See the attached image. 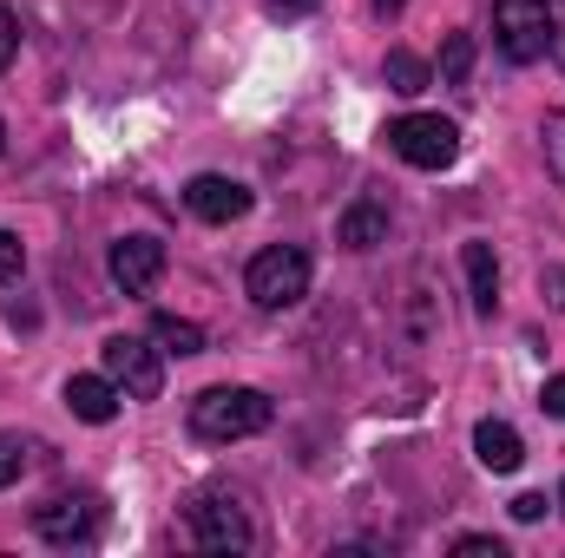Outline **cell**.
<instances>
[{
  "label": "cell",
  "mask_w": 565,
  "mask_h": 558,
  "mask_svg": "<svg viewBox=\"0 0 565 558\" xmlns=\"http://www.w3.org/2000/svg\"><path fill=\"white\" fill-rule=\"evenodd\" d=\"M559 40V20L546 0H493V46L513 60V66H533L546 60Z\"/></svg>",
  "instance_id": "cell-3"
},
{
  "label": "cell",
  "mask_w": 565,
  "mask_h": 558,
  "mask_svg": "<svg viewBox=\"0 0 565 558\" xmlns=\"http://www.w3.org/2000/svg\"><path fill=\"white\" fill-rule=\"evenodd\" d=\"M388 93H402V99L427 93V60H422V53H408V46H395V53H388Z\"/></svg>",
  "instance_id": "cell-16"
},
{
  "label": "cell",
  "mask_w": 565,
  "mask_h": 558,
  "mask_svg": "<svg viewBox=\"0 0 565 558\" xmlns=\"http://www.w3.org/2000/svg\"><path fill=\"white\" fill-rule=\"evenodd\" d=\"M454 558H507V546L487 533H467V539H454Z\"/></svg>",
  "instance_id": "cell-21"
},
{
  "label": "cell",
  "mask_w": 565,
  "mask_h": 558,
  "mask_svg": "<svg viewBox=\"0 0 565 558\" xmlns=\"http://www.w3.org/2000/svg\"><path fill=\"white\" fill-rule=\"evenodd\" d=\"M264 7H270V13H282V20H296V13H309L316 0H264Z\"/></svg>",
  "instance_id": "cell-26"
},
{
  "label": "cell",
  "mask_w": 565,
  "mask_h": 558,
  "mask_svg": "<svg viewBox=\"0 0 565 558\" xmlns=\"http://www.w3.org/2000/svg\"><path fill=\"white\" fill-rule=\"evenodd\" d=\"M20 473H26V440H20V433H0V493H7Z\"/></svg>",
  "instance_id": "cell-19"
},
{
  "label": "cell",
  "mask_w": 565,
  "mask_h": 558,
  "mask_svg": "<svg viewBox=\"0 0 565 558\" xmlns=\"http://www.w3.org/2000/svg\"><path fill=\"white\" fill-rule=\"evenodd\" d=\"M99 362H106V375L119 382L126 401H158L164 395V362H158V348L145 335H113L99 348Z\"/></svg>",
  "instance_id": "cell-6"
},
{
  "label": "cell",
  "mask_w": 565,
  "mask_h": 558,
  "mask_svg": "<svg viewBox=\"0 0 565 558\" xmlns=\"http://www.w3.org/2000/svg\"><path fill=\"white\" fill-rule=\"evenodd\" d=\"M513 519H526V526L546 519V493H520V500H513Z\"/></svg>",
  "instance_id": "cell-24"
},
{
  "label": "cell",
  "mask_w": 565,
  "mask_h": 558,
  "mask_svg": "<svg viewBox=\"0 0 565 558\" xmlns=\"http://www.w3.org/2000/svg\"><path fill=\"white\" fill-rule=\"evenodd\" d=\"M402 7H408V0H375V13H402Z\"/></svg>",
  "instance_id": "cell-27"
},
{
  "label": "cell",
  "mask_w": 565,
  "mask_h": 558,
  "mask_svg": "<svg viewBox=\"0 0 565 558\" xmlns=\"http://www.w3.org/2000/svg\"><path fill=\"white\" fill-rule=\"evenodd\" d=\"M0 151H7V119H0Z\"/></svg>",
  "instance_id": "cell-29"
},
{
  "label": "cell",
  "mask_w": 565,
  "mask_h": 558,
  "mask_svg": "<svg viewBox=\"0 0 565 558\" xmlns=\"http://www.w3.org/2000/svg\"><path fill=\"white\" fill-rule=\"evenodd\" d=\"M335 244H342V250H375V244H388V204H382V197H355V204L335 217Z\"/></svg>",
  "instance_id": "cell-10"
},
{
  "label": "cell",
  "mask_w": 565,
  "mask_h": 558,
  "mask_svg": "<svg viewBox=\"0 0 565 558\" xmlns=\"http://www.w3.org/2000/svg\"><path fill=\"white\" fill-rule=\"evenodd\" d=\"M540 408H546L553 420H565V375H553V382H546V395H540Z\"/></svg>",
  "instance_id": "cell-25"
},
{
  "label": "cell",
  "mask_w": 565,
  "mask_h": 558,
  "mask_svg": "<svg viewBox=\"0 0 565 558\" xmlns=\"http://www.w3.org/2000/svg\"><path fill=\"white\" fill-rule=\"evenodd\" d=\"M20 277H26V244H20L13 230H0V289L20 282Z\"/></svg>",
  "instance_id": "cell-20"
},
{
  "label": "cell",
  "mask_w": 565,
  "mask_h": 558,
  "mask_svg": "<svg viewBox=\"0 0 565 558\" xmlns=\"http://www.w3.org/2000/svg\"><path fill=\"white\" fill-rule=\"evenodd\" d=\"M119 401H126V395H119L113 375H73V382H66V408L86 420V427H106V420L119 415Z\"/></svg>",
  "instance_id": "cell-11"
},
{
  "label": "cell",
  "mask_w": 565,
  "mask_h": 558,
  "mask_svg": "<svg viewBox=\"0 0 565 558\" xmlns=\"http://www.w3.org/2000/svg\"><path fill=\"white\" fill-rule=\"evenodd\" d=\"M553 53H559V66H565V40H553Z\"/></svg>",
  "instance_id": "cell-28"
},
{
  "label": "cell",
  "mask_w": 565,
  "mask_h": 558,
  "mask_svg": "<svg viewBox=\"0 0 565 558\" xmlns=\"http://www.w3.org/2000/svg\"><path fill=\"white\" fill-rule=\"evenodd\" d=\"M467 73H473V40L454 33V40L440 46V79H447V86H467Z\"/></svg>",
  "instance_id": "cell-17"
},
{
  "label": "cell",
  "mask_w": 565,
  "mask_h": 558,
  "mask_svg": "<svg viewBox=\"0 0 565 558\" xmlns=\"http://www.w3.org/2000/svg\"><path fill=\"white\" fill-rule=\"evenodd\" d=\"M408 342L415 348H427L434 342V329H440V315H434V282H427V270H415V282H408Z\"/></svg>",
  "instance_id": "cell-14"
},
{
  "label": "cell",
  "mask_w": 565,
  "mask_h": 558,
  "mask_svg": "<svg viewBox=\"0 0 565 558\" xmlns=\"http://www.w3.org/2000/svg\"><path fill=\"white\" fill-rule=\"evenodd\" d=\"M388 144H395V158L415 164V171H447V164L460 158V126L440 119V112H402V119L388 126Z\"/></svg>",
  "instance_id": "cell-5"
},
{
  "label": "cell",
  "mask_w": 565,
  "mask_h": 558,
  "mask_svg": "<svg viewBox=\"0 0 565 558\" xmlns=\"http://www.w3.org/2000/svg\"><path fill=\"white\" fill-rule=\"evenodd\" d=\"M106 270H113V282H119V289H126V296H145V289H151V282L164 277V244H158V237H119V244H113V257H106Z\"/></svg>",
  "instance_id": "cell-9"
},
{
  "label": "cell",
  "mask_w": 565,
  "mask_h": 558,
  "mask_svg": "<svg viewBox=\"0 0 565 558\" xmlns=\"http://www.w3.org/2000/svg\"><path fill=\"white\" fill-rule=\"evenodd\" d=\"M540 144H546V171L565 184V112H546L540 119Z\"/></svg>",
  "instance_id": "cell-18"
},
{
  "label": "cell",
  "mask_w": 565,
  "mask_h": 558,
  "mask_svg": "<svg viewBox=\"0 0 565 558\" xmlns=\"http://www.w3.org/2000/svg\"><path fill=\"white\" fill-rule=\"evenodd\" d=\"M277 420V401L264 388H204L191 401V433L211 440V447H231V440H250Z\"/></svg>",
  "instance_id": "cell-1"
},
{
  "label": "cell",
  "mask_w": 565,
  "mask_h": 558,
  "mask_svg": "<svg viewBox=\"0 0 565 558\" xmlns=\"http://www.w3.org/2000/svg\"><path fill=\"white\" fill-rule=\"evenodd\" d=\"M184 539L198 552H250L257 526H250V513H244L237 493H198L191 513H184Z\"/></svg>",
  "instance_id": "cell-2"
},
{
  "label": "cell",
  "mask_w": 565,
  "mask_h": 558,
  "mask_svg": "<svg viewBox=\"0 0 565 558\" xmlns=\"http://www.w3.org/2000/svg\"><path fill=\"white\" fill-rule=\"evenodd\" d=\"M473 453H480L487 473H520V460H526V447H520V433L507 420H480L473 427Z\"/></svg>",
  "instance_id": "cell-13"
},
{
  "label": "cell",
  "mask_w": 565,
  "mask_h": 558,
  "mask_svg": "<svg viewBox=\"0 0 565 558\" xmlns=\"http://www.w3.org/2000/svg\"><path fill=\"white\" fill-rule=\"evenodd\" d=\"M460 264H467V302H473V315H493V309H500V264H493V244H467Z\"/></svg>",
  "instance_id": "cell-12"
},
{
  "label": "cell",
  "mask_w": 565,
  "mask_h": 558,
  "mask_svg": "<svg viewBox=\"0 0 565 558\" xmlns=\"http://www.w3.org/2000/svg\"><path fill=\"white\" fill-rule=\"evenodd\" d=\"M33 533L60 552L86 546V539H99V500H46V506H33Z\"/></svg>",
  "instance_id": "cell-8"
},
{
  "label": "cell",
  "mask_w": 565,
  "mask_h": 558,
  "mask_svg": "<svg viewBox=\"0 0 565 558\" xmlns=\"http://www.w3.org/2000/svg\"><path fill=\"white\" fill-rule=\"evenodd\" d=\"M540 296H546V309H565V270H559V264H546V270H540Z\"/></svg>",
  "instance_id": "cell-22"
},
{
  "label": "cell",
  "mask_w": 565,
  "mask_h": 558,
  "mask_svg": "<svg viewBox=\"0 0 565 558\" xmlns=\"http://www.w3.org/2000/svg\"><path fill=\"white\" fill-rule=\"evenodd\" d=\"M13 53H20V20L0 7V66H13Z\"/></svg>",
  "instance_id": "cell-23"
},
{
  "label": "cell",
  "mask_w": 565,
  "mask_h": 558,
  "mask_svg": "<svg viewBox=\"0 0 565 558\" xmlns=\"http://www.w3.org/2000/svg\"><path fill=\"white\" fill-rule=\"evenodd\" d=\"M184 204H191V217H204V224H237V217H250V184H237V178H224V171H198V178L184 184Z\"/></svg>",
  "instance_id": "cell-7"
},
{
  "label": "cell",
  "mask_w": 565,
  "mask_h": 558,
  "mask_svg": "<svg viewBox=\"0 0 565 558\" xmlns=\"http://www.w3.org/2000/svg\"><path fill=\"white\" fill-rule=\"evenodd\" d=\"M244 296H250L257 309H296V302L309 296V250H302V244H270V250H257L250 270H244Z\"/></svg>",
  "instance_id": "cell-4"
},
{
  "label": "cell",
  "mask_w": 565,
  "mask_h": 558,
  "mask_svg": "<svg viewBox=\"0 0 565 558\" xmlns=\"http://www.w3.org/2000/svg\"><path fill=\"white\" fill-rule=\"evenodd\" d=\"M559 506H565V486H559Z\"/></svg>",
  "instance_id": "cell-30"
},
{
  "label": "cell",
  "mask_w": 565,
  "mask_h": 558,
  "mask_svg": "<svg viewBox=\"0 0 565 558\" xmlns=\"http://www.w3.org/2000/svg\"><path fill=\"white\" fill-rule=\"evenodd\" d=\"M151 342L164 355H204V329L184 322V315H151Z\"/></svg>",
  "instance_id": "cell-15"
}]
</instances>
